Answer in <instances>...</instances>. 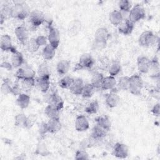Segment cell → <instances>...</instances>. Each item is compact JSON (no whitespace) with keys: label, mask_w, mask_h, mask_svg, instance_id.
Returning a JSON list of instances; mask_svg holds the SVG:
<instances>
[{"label":"cell","mask_w":160,"mask_h":160,"mask_svg":"<svg viewBox=\"0 0 160 160\" xmlns=\"http://www.w3.org/2000/svg\"><path fill=\"white\" fill-rule=\"evenodd\" d=\"M134 28V23L131 22L128 18L123 19L122 22L118 26V31L123 35L130 34Z\"/></svg>","instance_id":"12"},{"label":"cell","mask_w":160,"mask_h":160,"mask_svg":"<svg viewBox=\"0 0 160 160\" xmlns=\"http://www.w3.org/2000/svg\"><path fill=\"white\" fill-rule=\"evenodd\" d=\"M107 46V42L104 41H101L96 39H94L92 42V47L94 49L101 51L104 49Z\"/></svg>","instance_id":"48"},{"label":"cell","mask_w":160,"mask_h":160,"mask_svg":"<svg viewBox=\"0 0 160 160\" xmlns=\"http://www.w3.org/2000/svg\"><path fill=\"white\" fill-rule=\"evenodd\" d=\"M49 44H50L54 48H57L60 42V34L58 29L54 27H49V33L48 36Z\"/></svg>","instance_id":"10"},{"label":"cell","mask_w":160,"mask_h":160,"mask_svg":"<svg viewBox=\"0 0 160 160\" xmlns=\"http://www.w3.org/2000/svg\"><path fill=\"white\" fill-rule=\"evenodd\" d=\"M95 64V60L89 53H84L79 58L78 62L74 68V71L90 69Z\"/></svg>","instance_id":"4"},{"label":"cell","mask_w":160,"mask_h":160,"mask_svg":"<svg viewBox=\"0 0 160 160\" xmlns=\"http://www.w3.org/2000/svg\"><path fill=\"white\" fill-rule=\"evenodd\" d=\"M56 48L50 44H46L42 51V56L45 60H51L55 56Z\"/></svg>","instance_id":"30"},{"label":"cell","mask_w":160,"mask_h":160,"mask_svg":"<svg viewBox=\"0 0 160 160\" xmlns=\"http://www.w3.org/2000/svg\"><path fill=\"white\" fill-rule=\"evenodd\" d=\"M99 103L98 101H92L90 102L86 107L85 111L89 114H94L97 113L99 110Z\"/></svg>","instance_id":"39"},{"label":"cell","mask_w":160,"mask_h":160,"mask_svg":"<svg viewBox=\"0 0 160 160\" xmlns=\"http://www.w3.org/2000/svg\"><path fill=\"white\" fill-rule=\"evenodd\" d=\"M59 112L57 108L49 104L44 109V113L49 119H59Z\"/></svg>","instance_id":"33"},{"label":"cell","mask_w":160,"mask_h":160,"mask_svg":"<svg viewBox=\"0 0 160 160\" xmlns=\"http://www.w3.org/2000/svg\"><path fill=\"white\" fill-rule=\"evenodd\" d=\"M121 69L120 62L118 60H113L111 61L108 71L109 76L115 77L121 72Z\"/></svg>","instance_id":"28"},{"label":"cell","mask_w":160,"mask_h":160,"mask_svg":"<svg viewBox=\"0 0 160 160\" xmlns=\"http://www.w3.org/2000/svg\"><path fill=\"white\" fill-rule=\"evenodd\" d=\"M159 110H160V106L159 103L156 104L151 109V112L152 114L155 116H159Z\"/></svg>","instance_id":"52"},{"label":"cell","mask_w":160,"mask_h":160,"mask_svg":"<svg viewBox=\"0 0 160 160\" xmlns=\"http://www.w3.org/2000/svg\"><path fill=\"white\" fill-rule=\"evenodd\" d=\"M1 67L2 68H4V69H7V70H8V71L11 70L12 68H13L12 64L10 63V62H7V61H4V62H2L1 63Z\"/></svg>","instance_id":"53"},{"label":"cell","mask_w":160,"mask_h":160,"mask_svg":"<svg viewBox=\"0 0 160 160\" xmlns=\"http://www.w3.org/2000/svg\"><path fill=\"white\" fill-rule=\"evenodd\" d=\"M96 125L100 126L106 131H109L111 127V122L109 117L106 115L98 116L96 119Z\"/></svg>","instance_id":"24"},{"label":"cell","mask_w":160,"mask_h":160,"mask_svg":"<svg viewBox=\"0 0 160 160\" xmlns=\"http://www.w3.org/2000/svg\"><path fill=\"white\" fill-rule=\"evenodd\" d=\"M16 103L21 109H26L30 103V97L25 93H21L18 95Z\"/></svg>","instance_id":"31"},{"label":"cell","mask_w":160,"mask_h":160,"mask_svg":"<svg viewBox=\"0 0 160 160\" xmlns=\"http://www.w3.org/2000/svg\"><path fill=\"white\" fill-rule=\"evenodd\" d=\"M158 40L156 35L151 31H143L138 38L139 44L142 47H149L156 43Z\"/></svg>","instance_id":"5"},{"label":"cell","mask_w":160,"mask_h":160,"mask_svg":"<svg viewBox=\"0 0 160 160\" xmlns=\"http://www.w3.org/2000/svg\"><path fill=\"white\" fill-rule=\"evenodd\" d=\"M129 154L128 147L121 142H116L112 149V155L117 158L124 159Z\"/></svg>","instance_id":"6"},{"label":"cell","mask_w":160,"mask_h":160,"mask_svg":"<svg viewBox=\"0 0 160 160\" xmlns=\"http://www.w3.org/2000/svg\"><path fill=\"white\" fill-rule=\"evenodd\" d=\"M12 18V6L9 4H5L1 9L0 20L1 24H2L5 20Z\"/></svg>","instance_id":"32"},{"label":"cell","mask_w":160,"mask_h":160,"mask_svg":"<svg viewBox=\"0 0 160 160\" xmlns=\"http://www.w3.org/2000/svg\"><path fill=\"white\" fill-rule=\"evenodd\" d=\"M84 82L81 78H76L74 79V81L69 88V91L76 96L81 95V92L82 91V88L84 87Z\"/></svg>","instance_id":"17"},{"label":"cell","mask_w":160,"mask_h":160,"mask_svg":"<svg viewBox=\"0 0 160 160\" xmlns=\"http://www.w3.org/2000/svg\"><path fill=\"white\" fill-rule=\"evenodd\" d=\"M21 81V85L24 89H31L36 84V79L34 78L24 79Z\"/></svg>","instance_id":"46"},{"label":"cell","mask_w":160,"mask_h":160,"mask_svg":"<svg viewBox=\"0 0 160 160\" xmlns=\"http://www.w3.org/2000/svg\"><path fill=\"white\" fill-rule=\"evenodd\" d=\"M110 38V33L105 28H99L97 29L94 34V39L96 40L108 42Z\"/></svg>","instance_id":"25"},{"label":"cell","mask_w":160,"mask_h":160,"mask_svg":"<svg viewBox=\"0 0 160 160\" xmlns=\"http://www.w3.org/2000/svg\"><path fill=\"white\" fill-rule=\"evenodd\" d=\"M26 46L28 51L30 52H35L38 51V50L40 47L38 45L36 38H32L28 39L26 43Z\"/></svg>","instance_id":"40"},{"label":"cell","mask_w":160,"mask_h":160,"mask_svg":"<svg viewBox=\"0 0 160 160\" xmlns=\"http://www.w3.org/2000/svg\"><path fill=\"white\" fill-rule=\"evenodd\" d=\"M151 65V60L146 56H139L137 59V67L141 73H148Z\"/></svg>","instance_id":"14"},{"label":"cell","mask_w":160,"mask_h":160,"mask_svg":"<svg viewBox=\"0 0 160 160\" xmlns=\"http://www.w3.org/2000/svg\"><path fill=\"white\" fill-rule=\"evenodd\" d=\"M95 88L91 84H86L84 85L82 91L81 92V96L85 98H89L92 97L94 92Z\"/></svg>","instance_id":"38"},{"label":"cell","mask_w":160,"mask_h":160,"mask_svg":"<svg viewBox=\"0 0 160 160\" xmlns=\"http://www.w3.org/2000/svg\"><path fill=\"white\" fill-rule=\"evenodd\" d=\"M89 128V123L87 118L84 115H79L75 121V129L78 132H84Z\"/></svg>","instance_id":"13"},{"label":"cell","mask_w":160,"mask_h":160,"mask_svg":"<svg viewBox=\"0 0 160 160\" xmlns=\"http://www.w3.org/2000/svg\"><path fill=\"white\" fill-rule=\"evenodd\" d=\"M37 73L38 77L44 78V77H49L51 76L50 68L48 64L45 63H42L40 64L38 68Z\"/></svg>","instance_id":"37"},{"label":"cell","mask_w":160,"mask_h":160,"mask_svg":"<svg viewBox=\"0 0 160 160\" xmlns=\"http://www.w3.org/2000/svg\"><path fill=\"white\" fill-rule=\"evenodd\" d=\"M89 158V154L84 149H80L78 150L75 153V159L77 160L88 159Z\"/></svg>","instance_id":"47"},{"label":"cell","mask_w":160,"mask_h":160,"mask_svg":"<svg viewBox=\"0 0 160 160\" xmlns=\"http://www.w3.org/2000/svg\"><path fill=\"white\" fill-rule=\"evenodd\" d=\"M74 79L70 76H64L59 82V86L62 89H69L71 86Z\"/></svg>","instance_id":"41"},{"label":"cell","mask_w":160,"mask_h":160,"mask_svg":"<svg viewBox=\"0 0 160 160\" xmlns=\"http://www.w3.org/2000/svg\"><path fill=\"white\" fill-rule=\"evenodd\" d=\"M0 48L3 51H9L11 53L17 51L16 48L12 45L11 36L8 34H3L1 37Z\"/></svg>","instance_id":"8"},{"label":"cell","mask_w":160,"mask_h":160,"mask_svg":"<svg viewBox=\"0 0 160 160\" xmlns=\"http://www.w3.org/2000/svg\"><path fill=\"white\" fill-rule=\"evenodd\" d=\"M143 86V80L140 75L135 74L129 76V85L128 90L134 96L140 95L141 94Z\"/></svg>","instance_id":"2"},{"label":"cell","mask_w":160,"mask_h":160,"mask_svg":"<svg viewBox=\"0 0 160 160\" xmlns=\"http://www.w3.org/2000/svg\"><path fill=\"white\" fill-rule=\"evenodd\" d=\"M30 12L29 7L24 2H18L12 6V18L15 19L23 20L29 16Z\"/></svg>","instance_id":"1"},{"label":"cell","mask_w":160,"mask_h":160,"mask_svg":"<svg viewBox=\"0 0 160 160\" xmlns=\"http://www.w3.org/2000/svg\"><path fill=\"white\" fill-rule=\"evenodd\" d=\"M129 85V76H121L116 83V86H118V88L119 89L123 90V91L128 90Z\"/></svg>","instance_id":"36"},{"label":"cell","mask_w":160,"mask_h":160,"mask_svg":"<svg viewBox=\"0 0 160 160\" xmlns=\"http://www.w3.org/2000/svg\"><path fill=\"white\" fill-rule=\"evenodd\" d=\"M146 17V11L142 5L140 4H137L134 5L131 9L128 16V19L132 22L133 23H136L143 19Z\"/></svg>","instance_id":"3"},{"label":"cell","mask_w":160,"mask_h":160,"mask_svg":"<svg viewBox=\"0 0 160 160\" xmlns=\"http://www.w3.org/2000/svg\"><path fill=\"white\" fill-rule=\"evenodd\" d=\"M118 6L121 12H129L132 8V4L128 0H121L118 2Z\"/></svg>","instance_id":"43"},{"label":"cell","mask_w":160,"mask_h":160,"mask_svg":"<svg viewBox=\"0 0 160 160\" xmlns=\"http://www.w3.org/2000/svg\"><path fill=\"white\" fill-rule=\"evenodd\" d=\"M38 131L41 136H43L47 132H48L47 122H42L41 123H40V124L38 126Z\"/></svg>","instance_id":"50"},{"label":"cell","mask_w":160,"mask_h":160,"mask_svg":"<svg viewBox=\"0 0 160 160\" xmlns=\"http://www.w3.org/2000/svg\"><path fill=\"white\" fill-rule=\"evenodd\" d=\"M14 85V84L12 83V81L10 79H8V78L4 79L1 86V92L4 94H12Z\"/></svg>","instance_id":"34"},{"label":"cell","mask_w":160,"mask_h":160,"mask_svg":"<svg viewBox=\"0 0 160 160\" xmlns=\"http://www.w3.org/2000/svg\"><path fill=\"white\" fill-rule=\"evenodd\" d=\"M117 81L115 77L108 76L104 78L101 89L103 90H112L116 86Z\"/></svg>","instance_id":"23"},{"label":"cell","mask_w":160,"mask_h":160,"mask_svg":"<svg viewBox=\"0 0 160 160\" xmlns=\"http://www.w3.org/2000/svg\"><path fill=\"white\" fill-rule=\"evenodd\" d=\"M36 41H37V42H38V44L39 46H45L46 44H47L48 38L46 36H43V35L38 36L36 38Z\"/></svg>","instance_id":"51"},{"label":"cell","mask_w":160,"mask_h":160,"mask_svg":"<svg viewBox=\"0 0 160 160\" xmlns=\"http://www.w3.org/2000/svg\"><path fill=\"white\" fill-rule=\"evenodd\" d=\"M71 62L68 60L62 59L59 61L56 65V70L60 76H64L68 73L70 69Z\"/></svg>","instance_id":"22"},{"label":"cell","mask_w":160,"mask_h":160,"mask_svg":"<svg viewBox=\"0 0 160 160\" xmlns=\"http://www.w3.org/2000/svg\"><path fill=\"white\" fill-rule=\"evenodd\" d=\"M110 60L108 59V58L106 56H103L100 58L98 59V66L100 69L102 70H108L109 66L110 64Z\"/></svg>","instance_id":"44"},{"label":"cell","mask_w":160,"mask_h":160,"mask_svg":"<svg viewBox=\"0 0 160 160\" xmlns=\"http://www.w3.org/2000/svg\"><path fill=\"white\" fill-rule=\"evenodd\" d=\"M49 104H51L57 108L59 111H61L64 106V101L62 98L56 92H54L50 94L48 98Z\"/></svg>","instance_id":"16"},{"label":"cell","mask_w":160,"mask_h":160,"mask_svg":"<svg viewBox=\"0 0 160 160\" xmlns=\"http://www.w3.org/2000/svg\"><path fill=\"white\" fill-rule=\"evenodd\" d=\"M36 153L42 156H46L49 154V151L45 144L39 143L36 147Z\"/></svg>","instance_id":"45"},{"label":"cell","mask_w":160,"mask_h":160,"mask_svg":"<svg viewBox=\"0 0 160 160\" xmlns=\"http://www.w3.org/2000/svg\"><path fill=\"white\" fill-rule=\"evenodd\" d=\"M81 22L78 19L72 20L68 27V34L69 36H76L81 31Z\"/></svg>","instance_id":"18"},{"label":"cell","mask_w":160,"mask_h":160,"mask_svg":"<svg viewBox=\"0 0 160 160\" xmlns=\"http://www.w3.org/2000/svg\"><path fill=\"white\" fill-rule=\"evenodd\" d=\"M27 116L24 113H19L14 118V125L18 127L24 128Z\"/></svg>","instance_id":"42"},{"label":"cell","mask_w":160,"mask_h":160,"mask_svg":"<svg viewBox=\"0 0 160 160\" xmlns=\"http://www.w3.org/2000/svg\"><path fill=\"white\" fill-rule=\"evenodd\" d=\"M104 76L99 72H94L91 79V84L95 88V89L101 88Z\"/></svg>","instance_id":"35"},{"label":"cell","mask_w":160,"mask_h":160,"mask_svg":"<svg viewBox=\"0 0 160 160\" xmlns=\"http://www.w3.org/2000/svg\"><path fill=\"white\" fill-rule=\"evenodd\" d=\"M14 33L18 41L22 45H26L28 41V31L27 28L23 26H18L14 30Z\"/></svg>","instance_id":"11"},{"label":"cell","mask_w":160,"mask_h":160,"mask_svg":"<svg viewBox=\"0 0 160 160\" xmlns=\"http://www.w3.org/2000/svg\"><path fill=\"white\" fill-rule=\"evenodd\" d=\"M105 101L106 104L108 107L113 108L118 106L120 101V98L116 91H114V89H112L109 94L106 95Z\"/></svg>","instance_id":"15"},{"label":"cell","mask_w":160,"mask_h":160,"mask_svg":"<svg viewBox=\"0 0 160 160\" xmlns=\"http://www.w3.org/2000/svg\"><path fill=\"white\" fill-rule=\"evenodd\" d=\"M123 19L122 12L120 11L113 10L109 13V20L113 26H119L122 22Z\"/></svg>","instance_id":"20"},{"label":"cell","mask_w":160,"mask_h":160,"mask_svg":"<svg viewBox=\"0 0 160 160\" xmlns=\"http://www.w3.org/2000/svg\"><path fill=\"white\" fill-rule=\"evenodd\" d=\"M11 63L12 64L13 68H19L21 67L24 61V58L21 52L19 51H16L15 52L12 53L11 58Z\"/></svg>","instance_id":"29"},{"label":"cell","mask_w":160,"mask_h":160,"mask_svg":"<svg viewBox=\"0 0 160 160\" xmlns=\"http://www.w3.org/2000/svg\"><path fill=\"white\" fill-rule=\"evenodd\" d=\"M159 70H160V65L159 59L157 57H154L151 60V65L149 72L151 74V76L154 78H159Z\"/></svg>","instance_id":"27"},{"label":"cell","mask_w":160,"mask_h":160,"mask_svg":"<svg viewBox=\"0 0 160 160\" xmlns=\"http://www.w3.org/2000/svg\"><path fill=\"white\" fill-rule=\"evenodd\" d=\"M107 132L100 126L96 125L91 130V136L94 140H100L106 136Z\"/></svg>","instance_id":"26"},{"label":"cell","mask_w":160,"mask_h":160,"mask_svg":"<svg viewBox=\"0 0 160 160\" xmlns=\"http://www.w3.org/2000/svg\"><path fill=\"white\" fill-rule=\"evenodd\" d=\"M35 74V71L31 67L26 66L19 68L16 71L15 76L18 79L22 80L28 78H34Z\"/></svg>","instance_id":"9"},{"label":"cell","mask_w":160,"mask_h":160,"mask_svg":"<svg viewBox=\"0 0 160 160\" xmlns=\"http://www.w3.org/2000/svg\"><path fill=\"white\" fill-rule=\"evenodd\" d=\"M28 18L30 23L34 27H38L41 25L45 21V16L44 13L37 9L31 11Z\"/></svg>","instance_id":"7"},{"label":"cell","mask_w":160,"mask_h":160,"mask_svg":"<svg viewBox=\"0 0 160 160\" xmlns=\"http://www.w3.org/2000/svg\"><path fill=\"white\" fill-rule=\"evenodd\" d=\"M36 84L41 92L46 93L49 90L50 87V78L38 77L36 78Z\"/></svg>","instance_id":"19"},{"label":"cell","mask_w":160,"mask_h":160,"mask_svg":"<svg viewBox=\"0 0 160 160\" xmlns=\"http://www.w3.org/2000/svg\"><path fill=\"white\" fill-rule=\"evenodd\" d=\"M48 131L51 134L58 132L61 128V123L59 119H49L47 122Z\"/></svg>","instance_id":"21"},{"label":"cell","mask_w":160,"mask_h":160,"mask_svg":"<svg viewBox=\"0 0 160 160\" xmlns=\"http://www.w3.org/2000/svg\"><path fill=\"white\" fill-rule=\"evenodd\" d=\"M36 118L35 116L29 115V116H27L24 128L26 129L31 128L34 126V123L36 122Z\"/></svg>","instance_id":"49"}]
</instances>
